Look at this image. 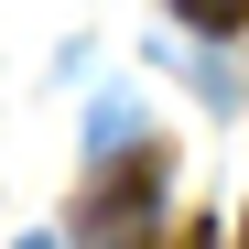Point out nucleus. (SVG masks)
Wrapping results in <instances>:
<instances>
[{"mask_svg":"<svg viewBox=\"0 0 249 249\" xmlns=\"http://www.w3.org/2000/svg\"><path fill=\"white\" fill-rule=\"evenodd\" d=\"M195 33H249V0H174Z\"/></svg>","mask_w":249,"mask_h":249,"instance_id":"nucleus-1","label":"nucleus"}]
</instances>
